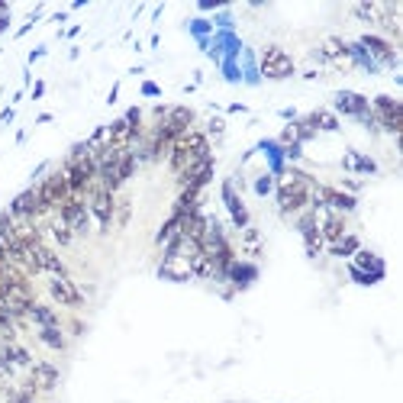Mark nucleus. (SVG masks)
I'll list each match as a JSON object with an SVG mask.
<instances>
[{
  "label": "nucleus",
  "mask_w": 403,
  "mask_h": 403,
  "mask_svg": "<svg viewBox=\"0 0 403 403\" xmlns=\"http://www.w3.org/2000/svg\"><path fill=\"white\" fill-rule=\"evenodd\" d=\"M204 159H210V145H206V136L197 129H187L184 136H178L171 143V152H168V165L174 174L187 171L190 165H197Z\"/></svg>",
  "instance_id": "obj_1"
},
{
  "label": "nucleus",
  "mask_w": 403,
  "mask_h": 403,
  "mask_svg": "<svg viewBox=\"0 0 403 403\" xmlns=\"http://www.w3.org/2000/svg\"><path fill=\"white\" fill-rule=\"evenodd\" d=\"M310 187H313V181H310L307 174L287 171L284 178H281V184H277V204H281V213H300L303 206L310 204Z\"/></svg>",
  "instance_id": "obj_2"
},
{
  "label": "nucleus",
  "mask_w": 403,
  "mask_h": 403,
  "mask_svg": "<svg viewBox=\"0 0 403 403\" xmlns=\"http://www.w3.org/2000/svg\"><path fill=\"white\" fill-rule=\"evenodd\" d=\"M84 200H87V213L100 223V230H107V226L113 223V213H117V194L107 190L100 181H94L91 187H87Z\"/></svg>",
  "instance_id": "obj_3"
},
{
  "label": "nucleus",
  "mask_w": 403,
  "mask_h": 403,
  "mask_svg": "<svg viewBox=\"0 0 403 403\" xmlns=\"http://www.w3.org/2000/svg\"><path fill=\"white\" fill-rule=\"evenodd\" d=\"M368 107H371V113H374L371 123H378L381 129H388V133H394V136L403 129V103L400 100H394V97H388V94H378Z\"/></svg>",
  "instance_id": "obj_4"
},
{
  "label": "nucleus",
  "mask_w": 403,
  "mask_h": 403,
  "mask_svg": "<svg viewBox=\"0 0 403 403\" xmlns=\"http://www.w3.org/2000/svg\"><path fill=\"white\" fill-rule=\"evenodd\" d=\"M261 74L271 81H284L293 74V58L287 55L284 48L277 46H268L265 52H261Z\"/></svg>",
  "instance_id": "obj_5"
},
{
  "label": "nucleus",
  "mask_w": 403,
  "mask_h": 403,
  "mask_svg": "<svg viewBox=\"0 0 403 403\" xmlns=\"http://www.w3.org/2000/svg\"><path fill=\"white\" fill-rule=\"evenodd\" d=\"M29 255H32V261H36V268L39 271H46V275H52V277H68V268H65V261L58 258L52 249H48L46 242H36V245H29Z\"/></svg>",
  "instance_id": "obj_6"
},
{
  "label": "nucleus",
  "mask_w": 403,
  "mask_h": 403,
  "mask_svg": "<svg viewBox=\"0 0 403 403\" xmlns=\"http://www.w3.org/2000/svg\"><path fill=\"white\" fill-rule=\"evenodd\" d=\"M48 293H52V300L62 303V307H81V303H84V293H81V287L74 284L72 277H52V281H48Z\"/></svg>",
  "instance_id": "obj_7"
},
{
  "label": "nucleus",
  "mask_w": 403,
  "mask_h": 403,
  "mask_svg": "<svg viewBox=\"0 0 403 403\" xmlns=\"http://www.w3.org/2000/svg\"><path fill=\"white\" fill-rule=\"evenodd\" d=\"M58 216H62L65 223H68V230L74 232V236H81V232H87V223H91V213H87V200L84 197H72L68 204L58 210Z\"/></svg>",
  "instance_id": "obj_8"
},
{
  "label": "nucleus",
  "mask_w": 403,
  "mask_h": 403,
  "mask_svg": "<svg viewBox=\"0 0 403 403\" xmlns=\"http://www.w3.org/2000/svg\"><path fill=\"white\" fill-rule=\"evenodd\" d=\"M336 110L348 113V117H358V119H364V123H371V107H368V100H364L362 94H355V91H339V94H336Z\"/></svg>",
  "instance_id": "obj_9"
},
{
  "label": "nucleus",
  "mask_w": 403,
  "mask_h": 403,
  "mask_svg": "<svg viewBox=\"0 0 403 403\" xmlns=\"http://www.w3.org/2000/svg\"><path fill=\"white\" fill-rule=\"evenodd\" d=\"M36 394H48V390H55L58 384V368L48 362H36L29 364V381H26Z\"/></svg>",
  "instance_id": "obj_10"
},
{
  "label": "nucleus",
  "mask_w": 403,
  "mask_h": 403,
  "mask_svg": "<svg viewBox=\"0 0 403 403\" xmlns=\"http://www.w3.org/2000/svg\"><path fill=\"white\" fill-rule=\"evenodd\" d=\"M223 200H226V206H230V213H232V223H236L239 230H245V226H249V213H245V204H242V200L236 197V190H232L230 184H226V187H223Z\"/></svg>",
  "instance_id": "obj_11"
},
{
  "label": "nucleus",
  "mask_w": 403,
  "mask_h": 403,
  "mask_svg": "<svg viewBox=\"0 0 403 403\" xmlns=\"http://www.w3.org/2000/svg\"><path fill=\"white\" fill-rule=\"evenodd\" d=\"M362 46L371 48V55H378L381 62H394V46L384 42L381 36H371V32H368V36H362Z\"/></svg>",
  "instance_id": "obj_12"
},
{
  "label": "nucleus",
  "mask_w": 403,
  "mask_h": 403,
  "mask_svg": "<svg viewBox=\"0 0 403 403\" xmlns=\"http://www.w3.org/2000/svg\"><path fill=\"white\" fill-rule=\"evenodd\" d=\"M39 339L46 342L48 348H55V352H65V348H68V339H65L62 326H46V329H39Z\"/></svg>",
  "instance_id": "obj_13"
},
{
  "label": "nucleus",
  "mask_w": 403,
  "mask_h": 403,
  "mask_svg": "<svg viewBox=\"0 0 403 403\" xmlns=\"http://www.w3.org/2000/svg\"><path fill=\"white\" fill-rule=\"evenodd\" d=\"M48 232H52V239H55L58 245H72V239H74V232L68 230V223L62 220V216H52V223H48Z\"/></svg>",
  "instance_id": "obj_14"
},
{
  "label": "nucleus",
  "mask_w": 403,
  "mask_h": 403,
  "mask_svg": "<svg viewBox=\"0 0 403 403\" xmlns=\"http://www.w3.org/2000/svg\"><path fill=\"white\" fill-rule=\"evenodd\" d=\"M29 319L32 323H39V329H46V326H62L55 313H52L48 307H42V303H32L29 307Z\"/></svg>",
  "instance_id": "obj_15"
},
{
  "label": "nucleus",
  "mask_w": 403,
  "mask_h": 403,
  "mask_svg": "<svg viewBox=\"0 0 403 403\" xmlns=\"http://www.w3.org/2000/svg\"><path fill=\"white\" fill-rule=\"evenodd\" d=\"M310 126L326 129V133H336V129H339V119H336V113H329V110H317L313 117H310Z\"/></svg>",
  "instance_id": "obj_16"
},
{
  "label": "nucleus",
  "mask_w": 403,
  "mask_h": 403,
  "mask_svg": "<svg viewBox=\"0 0 403 403\" xmlns=\"http://www.w3.org/2000/svg\"><path fill=\"white\" fill-rule=\"evenodd\" d=\"M358 249H362L358 236H342L339 242H332V245H329V252H332V255H339V258H342V255H355Z\"/></svg>",
  "instance_id": "obj_17"
},
{
  "label": "nucleus",
  "mask_w": 403,
  "mask_h": 403,
  "mask_svg": "<svg viewBox=\"0 0 403 403\" xmlns=\"http://www.w3.org/2000/svg\"><path fill=\"white\" fill-rule=\"evenodd\" d=\"M323 52H326V58H345L348 55V46L342 39H336V36H329V39H323Z\"/></svg>",
  "instance_id": "obj_18"
},
{
  "label": "nucleus",
  "mask_w": 403,
  "mask_h": 403,
  "mask_svg": "<svg viewBox=\"0 0 403 403\" xmlns=\"http://www.w3.org/2000/svg\"><path fill=\"white\" fill-rule=\"evenodd\" d=\"M7 403H36V390L29 384L23 388H7Z\"/></svg>",
  "instance_id": "obj_19"
},
{
  "label": "nucleus",
  "mask_w": 403,
  "mask_h": 403,
  "mask_svg": "<svg viewBox=\"0 0 403 403\" xmlns=\"http://www.w3.org/2000/svg\"><path fill=\"white\" fill-rule=\"evenodd\" d=\"M242 245H245V252L258 255V249H261V232L255 230V226H245V230H242Z\"/></svg>",
  "instance_id": "obj_20"
},
{
  "label": "nucleus",
  "mask_w": 403,
  "mask_h": 403,
  "mask_svg": "<svg viewBox=\"0 0 403 403\" xmlns=\"http://www.w3.org/2000/svg\"><path fill=\"white\" fill-rule=\"evenodd\" d=\"M355 261H358V265H364V268H378V275H381V258H378V255L362 252V249H358V252H355Z\"/></svg>",
  "instance_id": "obj_21"
},
{
  "label": "nucleus",
  "mask_w": 403,
  "mask_h": 403,
  "mask_svg": "<svg viewBox=\"0 0 403 403\" xmlns=\"http://www.w3.org/2000/svg\"><path fill=\"white\" fill-rule=\"evenodd\" d=\"M129 206H133V204H129L126 197L117 204V223H119V226H126V223H129Z\"/></svg>",
  "instance_id": "obj_22"
},
{
  "label": "nucleus",
  "mask_w": 403,
  "mask_h": 403,
  "mask_svg": "<svg viewBox=\"0 0 403 403\" xmlns=\"http://www.w3.org/2000/svg\"><path fill=\"white\" fill-rule=\"evenodd\" d=\"M223 129H226V123H223V119H210V133H213V136H220Z\"/></svg>",
  "instance_id": "obj_23"
},
{
  "label": "nucleus",
  "mask_w": 403,
  "mask_h": 403,
  "mask_svg": "<svg viewBox=\"0 0 403 403\" xmlns=\"http://www.w3.org/2000/svg\"><path fill=\"white\" fill-rule=\"evenodd\" d=\"M281 139H284V143H293V139H297V126H287Z\"/></svg>",
  "instance_id": "obj_24"
}]
</instances>
